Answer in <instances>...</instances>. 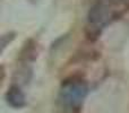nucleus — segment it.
I'll return each mask as SVG.
<instances>
[{
	"mask_svg": "<svg viewBox=\"0 0 129 113\" xmlns=\"http://www.w3.org/2000/svg\"><path fill=\"white\" fill-rule=\"evenodd\" d=\"M88 93V87L83 82H70L62 86L59 93V100L63 106L75 109L83 103Z\"/></svg>",
	"mask_w": 129,
	"mask_h": 113,
	"instance_id": "1",
	"label": "nucleus"
},
{
	"mask_svg": "<svg viewBox=\"0 0 129 113\" xmlns=\"http://www.w3.org/2000/svg\"><path fill=\"white\" fill-rule=\"evenodd\" d=\"M110 1H111L112 4H123V2H126L127 0H110Z\"/></svg>",
	"mask_w": 129,
	"mask_h": 113,
	"instance_id": "4",
	"label": "nucleus"
},
{
	"mask_svg": "<svg viewBox=\"0 0 129 113\" xmlns=\"http://www.w3.org/2000/svg\"><path fill=\"white\" fill-rule=\"evenodd\" d=\"M6 100L7 103L10 105L11 107L15 109H20L25 105V95L22 92V89L18 86H11L8 89L6 94Z\"/></svg>",
	"mask_w": 129,
	"mask_h": 113,
	"instance_id": "2",
	"label": "nucleus"
},
{
	"mask_svg": "<svg viewBox=\"0 0 129 113\" xmlns=\"http://www.w3.org/2000/svg\"><path fill=\"white\" fill-rule=\"evenodd\" d=\"M108 18V10L107 7L103 5H95L91 8L88 13V22L93 25H99L105 22Z\"/></svg>",
	"mask_w": 129,
	"mask_h": 113,
	"instance_id": "3",
	"label": "nucleus"
}]
</instances>
